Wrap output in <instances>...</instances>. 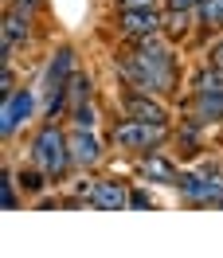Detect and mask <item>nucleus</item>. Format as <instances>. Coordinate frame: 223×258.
<instances>
[{"instance_id": "1", "label": "nucleus", "mask_w": 223, "mask_h": 258, "mask_svg": "<svg viewBox=\"0 0 223 258\" xmlns=\"http://www.w3.org/2000/svg\"><path fill=\"white\" fill-rule=\"evenodd\" d=\"M114 71L126 79V86L133 90H149V94H169L176 90V55L173 43L164 39H137L129 43L126 55L114 59Z\"/></svg>"}, {"instance_id": "2", "label": "nucleus", "mask_w": 223, "mask_h": 258, "mask_svg": "<svg viewBox=\"0 0 223 258\" xmlns=\"http://www.w3.org/2000/svg\"><path fill=\"white\" fill-rule=\"evenodd\" d=\"M164 141H169V125H153V121H133V117H122V121L110 129V145L118 149V153H133V157L157 153Z\"/></svg>"}, {"instance_id": "3", "label": "nucleus", "mask_w": 223, "mask_h": 258, "mask_svg": "<svg viewBox=\"0 0 223 258\" xmlns=\"http://www.w3.org/2000/svg\"><path fill=\"white\" fill-rule=\"evenodd\" d=\"M32 164L43 168L51 180H59L67 168H71V141H67V133L55 125V121H47V125L32 137Z\"/></svg>"}, {"instance_id": "4", "label": "nucleus", "mask_w": 223, "mask_h": 258, "mask_svg": "<svg viewBox=\"0 0 223 258\" xmlns=\"http://www.w3.org/2000/svg\"><path fill=\"white\" fill-rule=\"evenodd\" d=\"M114 28H118V35L129 39V43L157 39V35H164V12H160V8H118Z\"/></svg>"}, {"instance_id": "5", "label": "nucleus", "mask_w": 223, "mask_h": 258, "mask_svg": "<svg viewBox=\"0 0 223 258\" xmlns=\"http://www.w3.org/2000/svg\"><path fill=\"white\" fill-rule=\"evenodd\" d=\"M118 106H122V113L133 117V121L169 125V106L160 102V94H149V90H133V86H126L122 98H118Z\"/></svg>"}, {"instance_id": "6", "label": "nucleus", "mask_w": 223, "mask_h": 258, "mask_svg": "<svg viewBox=\"0 0 223 258\" xmlns=\"http://www.w3.org/2000/svg\"><path fill=\"white\" fill-rule=\"evenodd\" d=\"M180 200H188V204H219L223 200V180L219 176H211V172H180Z\"/></svg>"}, {"instance_id": "7", "label": "nucleus", "mask_w": 223, "mask_h": 258, "mask_svg": "<svg viewBox=\"0 0 223 258\" xmlns=\"http://www.w3.org/2000/svg\"><path fill=\"white\" fill-rule=\"evenodd\" d=\"M75 71H79V55H75V47H59V51H55V59L47 63V75H43V94H47V102L55 94H67Z\"/></svg>"}, {"instance_id": "8", "label": "nucleus", "mask_w": 223, "mask_h": 258, "mask_svg": "<svg viewBox=\"0 0 223 258\" xmlns=\"http://www.w3.org/2000/svg\"><path fill=\"white\" fill-rule=\"evenodd\" d=\"M35 113V94L32 90H12V94H4V110H0V129H4V137H12L24 121H32Z\"/></svg>"}, {"instance_id": "9", "label": "nucleus", "mask_w": 223, "mask_h": 258, "mask_svg": "<svg viewBox=\"0 0 223 258\" xmlns=\"http://www.w3.org/2000/svg\"><path fill=\"white\" fill-rule=\"evenodd\" d=\"M67 141H71V164H75V168H94V164L102 161V141L94 137V129L75 125L67 133Z\"/></svg>"}, {"instance_id": "10", "label": "nucleus", "mask_w": 223, "mask_h": 258, "mask_svg": "<svg viewBox=\"0 0 223 258\" xmlns=\"http://www.w3.org/2000/svg\"><path fill=\"white\" fill-rule=\"evenodd\" d=\"M86 204H90L94 211H126L129 208V188L122 184V180H94Z\"/></svg>"}, {"instance_id": "11", "label": "nucleus", "mask_w": 223, "mask_h": 258, "mask_svg": "<svg viewBox=\"0 0 223 258\" xmlns=\"http://www.w3.org/2000/svg\"><path fill=\"white\" fill-rule=\"evenodd\" d=\"M32 39V12H24V8H8V16H4V59H12V51L24 47Z\"/></svg>"}, {"instance_id": "12", "label": "nucleus", "mask_w": 223, "mask_h": 258, "mask_svg": "<svg viewBox=\"0 0 223 258\" xmlns=\"http://www.w3.org/2000/svg\"><path fill=\"white\" fill-rule=\"evenodd\" d=\"M137 172H141L145 180H153V184H180V168H176L173 161H169V157H164V153H145L141 161H137Z\"/></svg>"}, {"instance_id": "13", "label": "nucleus", "mask_w": 223, "mask_h": 258, "mask_svg": "<svg viewBox=\"0 0 223 258\" xmlns=\"http://www.w3.org/2000/svg\"><path fill=\"white\" fill-rule=\"evenodd\" d=\"M192 121L211 125L223 121V90H207V94H192Z\"/></svg>"}, {"instance_id": "14", "label": "nucleus", "mask_w": 223, "mask_h": 258, "mask_svg": "<svg viewBox=\"0 0 223 258\" xmlns=\"http://www.w3.org/2000/svg\"><path fill=\"white\" fill-rule=\"evenodd\" d=\"M207 90H223V67L204 63L192 75V94H207Z\"/></svg>"}, {"instance_id": "15", "label": "nucleus", "mask_w": 223, "mask_h": 258, "mask_svg": "<svg viewBox=\"0 0 223 258\" xmlns=\"http://www.w3.org/2000/svg\"><path fill=\"white\" fill-rule=\"evenodd\" d=\"M192 20L196 12H184V8H164V35L169 39H184L192 32Z\"/></svg>"}, {"instance_id": "16", "label": "nucleus", "mask_w": 223, "mask_h": 258, "mask_svg": "<svg viewBox=\"0 0 223 258\" xmlns=\"http://www.w3.org/2000/svg\"><path fill=\"white\" fill-rule=\"evenodd\" d=\"M196 24L207 28V32H219L223 28V0H204V4L196 8Z\"/></svg>"}, {"instance_id": "17", "label": "nucleus", "mask_w": 223, "mask_h": 258, "mask_svg": "<svg viewBox=\"0 0 223 258\" xmlns=\"http://www.w3.org/2000/svg\"><path fill=\"white\" fill-rule=\"evenodd\" d=\"M47 184H51V176L43 172V168H35V164L20 172V188H24L28 196H43V192H47Z\"/></svg>"}, {"instance_id": "18", "label": "nucleus", "mask_w": 223, "mask_h": 258, "mask_svg": "<svg viewBox=\"0 0 223 258\" xmlns=\"http://www.w3.org/2000/svg\"><path fill=\"white\" fill-rule=\"evenodd\" d=\"M94 121H98V110L90 106V102H82V106H75V110H71V125L94 129Z\"/></svg>"}, {"instance_id": "19", "label": "nucleus", "mask_w": 223, "mask_h": 258, "mask_svg": "<svg viewBox=\"0 0 223 258\" xmlns=\"http://www.w3.org/2000/svg\"><path fill=\"white\" fill-rule=\"evenodd\" d=\"M16 184H20V180H12V172H4V180H0V200H4V208H8V211H16V208H20Z\"/></svg>"}, {"instance_id": "20", "label": "nucleus", "mask_w": 223, "mask_h": 258, "mask_svg": "<svg viewBox=\"0 0 223 258\" xmlns=\"http://www.w3.org/2000/svg\"><path fill=\"white\" fill-rule=\"evenodd\" d=\"M207 63H215V67H223V35H215L211 43H207Z\"/></svg>"}, {"instance_id": "21", "label": "nucleus", "mask_w": 223, "mask_h": 258, "mask_svg": "<svg viewBox=\"0 0 223 258\" xmlns=\"http://www.w3.org/2000/svg\"><path fill=\"white\" fill-rule=\"evenodd\" d=\"M204 0H164V8H184V12H196Z\"/></svg>"}, {"instance_id": "22", "label": "nucleus", "mask_w": 223, "mask_h": 258, "mask_svg": "<svg viewBox=\"0 0 223 258\" xmlns=\"http://www.w3.org/2000/svg\"><path fill=\"white\" fill-rule=\"evenodd\" d=\"M118 8H157L160 0H114Z\"/></svg>"}, {"instance_id": "23", "label": "nucleus", "mask_w": 223, "mask_h": 258, "mask_svg": "<svg viewBox=\"0 0 223 258\" xmlns=\"http://www.w3.org/2000/svg\"><path fill=\"white\" fill-rule=\"evenodd\" d=\"M129 208H153L149 192H129Z\"/></svg>"}, {"instance_id": "24", "label": "nucleus", "mask_w": 223, "mask_h": 258, "mask_svg": "<svg viewBox=\"0 0 223 258\" xmlns=\"http://www.w3.org/2000/svg\"><path fill=\"white\" fill-rule=\"evenodd\" d=\"M16 8H24V12H39L43 8V0H12Z\"/></svg>"}]
</instances>
